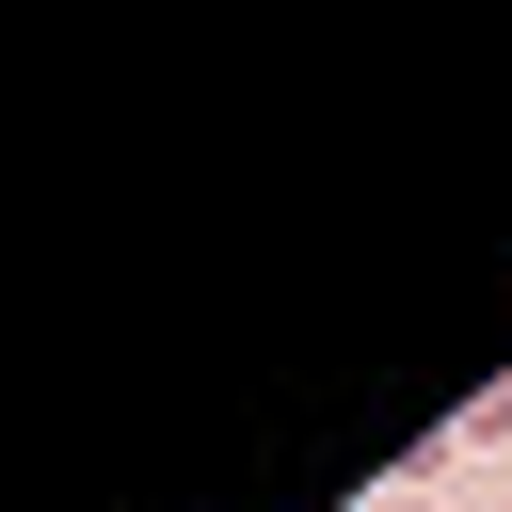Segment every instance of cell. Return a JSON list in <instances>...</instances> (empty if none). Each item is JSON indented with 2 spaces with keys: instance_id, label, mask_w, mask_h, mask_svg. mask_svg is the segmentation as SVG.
<instances>
[{
  "instance_id": "6da1fadb",
  "label": "cell",
  "mask_w": 512,
  "mask_h": 512,
  "mask_svg": "<svg viewBox=\"0 0 512 512\" xmlns=\"http://www.w3.org/2000/svg\"><path fill=\"white\" fill-rule=\"evenodd\" d=\"M384 512H432V496H416V480H384Z\"/></svg>"
}]
</instances>
